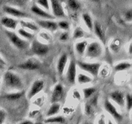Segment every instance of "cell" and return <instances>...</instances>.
I'll list each match as a JSON object with an SVG mask.
<instances>
[{
	"label": "cell",
	"mask_w": 132,
	"mask_h": 124,
	"mask_svg": "<svg viewBox=\"0 0 132 124\" xmlns=\"http://www.w3.org/2000/svg\"><path fill=\"white\" fill-rule=\"evenodd\" d=\"M6 112L3 110L0 109V124L3 123L5 121V118H6Z\"/></svg>",
	"instance_id": "obj_37"
},
{
	"label": "cell",
	"mask_w": 132,
	"mask_h": 124,
	"mask_svg": "<svg viewBox=\"0 0 132 124\" xmlns=\"http://www.w3.org/2000/svg\"><path fill=\"white\" fill-rule=\"evenodd\" d=\"M69 38V34L67 32L64 31V32L61 34L60 35V37H59V40L62 41H66L68 40Z\"/></svg>",
	"instance_id": "obj_36"
},
{
	"label": "cell",
	"mask_w": 132,
	"mask_h": 124,
	"mask_svg": "<svg viewBox=\"0 0 132 124\" xmlns=\"http://www.w3.org/2000/svg\"><path fill=\"white\" fill-rule=\"evenodd\" d=\"M94 106L92 104H90V103H87L85 105V112L86 113V114L88 115H92L94 114Z\"/></svg>",
	"instance_id": "obj_34"
},
{
	"label": "cell",
	"mask_w": 132,
	"mask_h": 124,
	"mask_svg": "<svg viewBox=\"0 0 132 124\" xmlns=\"http://www.w3.org/2000/svg\"><path fill=\"white\" fill-rule=\"evenodd\" d=\"M82 19L85 23V25L87 27L89 30L92 31L93 27H94V21H93V19L90 14H89L87 12L83 13L82 14Z\"/></svg>",
	"instance_id": "obj_21"
},
{
	"label": "cell",
	"mask_w": 132,
	"mask_h": 124,
	"mask_svg": "<svg viewBox=\"0 0 132 124\" xmlns=\"http://www.w3.org/2000/svg\"><path fill=\"white\" fill-rule=\"evenodd\" d=\"M67 6L72 11H78L81 7V4L78 0H67Z\"/></svg>",
	"instance_id": "obj_24"
},
{
	"label": "cell",
	"mask_w": 132,
	"mask_h": 124,
	"mask_svg": "<svg viewBox=\"0 0 132 124\" xmlns=\"http://www.w3.org/2000/svg\"><path fill=\"white\" fill-rule=\"evenodd\" d=\"M50 8L52 11L53 15L55 18H64L67 17L66 13L64 12L63 6L59 0H50Z\"/></svg>",
	"instance_id": "obj_6"
},
{
	"label": "cell",
	"mask_w": 132,
	"mask_h": 124,
	"mask_svg": "<svg viewBox=\"0 0 132 124\" xmlns=\"http://www.w3.org/2000/svg\"><path fill=\"white\" fill-rule=\"evenodd\" d=\"M129 54H131V44H130L129 46Z\"/></svg>",
	"instance_id": "obj_40"
},
{
	"label": "cell",
	"mask_w": 132,
	"mask_h": 124,
	"mask_svg": "<svg viewBox=\"0 0 132 124\" xmlns=\"http://www.w3.org/2000/svg\"><path fill=\"white\" fill-rule=\"evenodd\" d=\"M64 95V88L61 84H57L54 88V90L52 94V103H55V102H59L63 98Z\"/></svg>",
	"instance_id": "obj_15"
},
{
	"label": "cell",
	"mask_w": 132,
	"mask_h": 124,
	"mask_svg": "<svg viewBox=\"0 0 132 124\" xmlns=\"http://www.w3.org/2000/svg\"><path fill=\"white\" fill-rule=\"evenodd\" d=\"M58 27L61 28L62 30H64V31H67L70 28V23L67 21L62 20L57 23Z\"/></svg>",
	"instance_id": "obj_32"
},
{
	"label": "cell",
	"mask_w": 132,
	"mask_h": 124,
	"mask_svg": "<svg viewBox=\"0 0 132 124\" xmlns=\"http://www.w3.org/2000/svg\"><path fill=\"white\" fill-rule=\"evenodd\" d=\"M66 122V120L62 116H49L45 120V123H64Z\"/></svg>",
	"instance_id": "obj_22"
},
{
	"label": "cell",
	"mask_w": 132,
	"mask_h": 124,
	"mask_svg": "<svg viewBox=\"0 0 132 124\" xmlns=\"http://www.w3.org/2000/svg\"><path fill=\"white\" fill-rule=\"evenodd\" d=\"M21 123L25 124V123H33L32 121H30V120H24V121H23L22 122H21Z\"/></svg>",
	"instance_id": "obj_39"
},
{
	"label": "cell",
	"mask_w": 132,
	"mask_h": 124,
	"mask_svg": "<svg viewBox=\"0 0 132 124\" xmlns=\"http://www.w3.org/2000/svg\"><path fill=\"white\" fill-rule=\"evenodd\" d=\"M3 82L6 87L12 90H21L23 88V83L20 76L11 71L4 74Z\"/></svg>",
	"instance_id": "obj_1"
},
{
	"label": "cell",
	"mask_w": 132,
	"mask_h": 124,
	"mask_svg": "<svg viewBox=\"0 0 132 124\" xmlns=\"http://www.w3.org/2000/svg\"><path fill=\"white\" fill-rule=\"evenodd\" d=\"M76 67H77L76 61L73 59H71L66 74V78L67 81L71 85H73L76 81V72H77Z\"/></svg>",
	"instance_id": "obj_9"
},
{
	"label": "cell",
	"mask_w": 132,
	"mask_h": 124,
	"mask_svg": "<svg viewBox=\"0 0 132 124\" xmlns=\"http://www.w3.org/2000/svg\"><path fill=\"white\" fill-rule=\"evenodd\" d=\"M85 35L83 29L81 27H78L74 30L73 34V40H77V39L82 38Z\"/></svg>",
	"instance_id": "obj_31"
},
{
	"label": "cell",
	"mask_w": 132,
	"mask_h": 124,
	"mask_svg": "<svg viewBox=\"0 0 132 124\" xmlns=\"http://www.w3.org/2000/svg\"><path fill=\"white\" fill-rule=\"evenodd\" d=\"M0 64L3 65H4V66L6 65V62L5 61V60H4V59H3L1 56H0Z\"/></svg>",
	"instance_id": "obj_38"
},
{
	"label": "cell",
	"mask_w": 132,
	"mask_h": 124,
	"mask_svg": "<svg viewBox=\"0 0 132 124\" xmlns=\"http://www.w3.org/2000/svg\"><path fill=\"white\" fill-rule=\"evenodd\" d=\"M40 67H41L40 61L33 58L27 59L18 65V68L23 70H27V71H35L39 69Z\"/></svg>",
	"instance_id": "obj_8"
},
{
	"label": "cell",
	"mask_w": 132,
	"mask_h": 124,
	"mask_svg": "<svg viewBox=\"0 0 132 124\" xmlns=\"http://www.w3.org/2000/svg\"><path fill=\"white\" fill-rule=\"evenodd\" d=\"M33 1H36V0H33Z\"/></svg>",
	"instance_id": "obj_45"
},
{
	"label": "cell",
	"mask_w": 132,
	"mask_h": 124,
	"mask_svg": "<svg viewBox=\"0 0 132 124\" xmlns=\"http://www.w3.org/2000/svg\"><path fill=\"white\" fill-rule=\"evenodd\" d=\"M76 64L79 67L80 69L88 72L94 78L97 77L101 67V64L100 63H88L82 61H77Z\"/></svg>",
	"instance_id": "obj_2"
},
{
	"label": "cell",
	"mask_w": 132,
	"mask_h": 124,
	"mask_svg": "<svg viewBox=\"0 0 132 124\" xmlns=\"http://www.w3.org/2000/svg\"><path fill=\"white\" fill-rule=\"evenodd\" d=\"M104 107L106 111L108 112L115 120L119 122L122 120V116L117 111L114 105L110 101L109 99H106L104 100Z\"/></svg>",
	"instance_id": "obj_7"
},
{
	"label": "cell",
	"mask_w": 132,
	"mask_h": 124,
	"mask_svg": "<svg viewBox=\"0 0 132 124\" xmlns=\"http://www.w3.org/2000/svg\"><path fill=\"white\" fill-rule=\"evenodd\" d=\"M19 24L23 28H28V29L30 30L34 31V32L38 31L39 28L37 25L33 23H31V22L27 21L20 20L19 21Z\"/></svg>",
	"instance_id": "obj_23"
},
{
	"label": "cell",
	"mask_w": 132,
	"mask_h": 124,
	"mask_svg": "<svg viewBox=\"0 0 132 124\" xmlns=\"http://www.w3.org/2000/svg\"><path fill=\"white\" fill-rule=\"evenodd\" d=\"M31 51L39 56H45L48 52L49 47L46 44L43 43L37 40H34L31 43Z\"/></svg>",
	"instance_id": "obj_5"
},
{
	"label": "cell",
	"mask_w": 132,
	"mask_h": 124,
	"mask_svg": "<svg viewBox=\"0 0 132 124\" xmlns=\"http://www.w3.org/2000/svg\"><path fill=\"white\" fill-rule=\"evenodd\" d=\"M0 85H1V75H0Z\"/></svg>",
	"instance_id": "obj_44"
},
{
	"label": "cell",
	"mask_w": 132,
	"mask_h": 124,
	"mask_svg": "<svg viewBox=\"0 0 132 124\" xmlns=\"http://www.w3.org/2000/svg\"><path fill=\"white\" fill-rule=\"evenodd\" d=\"M67 62H68V55L66 53H64L59 58L57 64V71L59 76H61L64 74Z\"/></svg>",
	"instance_id": "obj_18"
},
{
	"label": "cell",
	"mask_w": 132,
	"mask_h": 124,
	"mask_svg": "<svg viewBox=\"0 0 132 124\" xmlns=\"http://www.w3.org/2000/svg\"><path fill=\"white\" fill-rule=\"evenodd\" d=\"M18 32L19 36H21V37H23V38L26 39V40H33L34 37V35L33 34H32L31 32H28V31L24 30L23 28H19Z\"/></svg>",
	"instance_id": "obj_28"
},
{
	"label": "cell",
	"mask_w": 132,
	"mask_h": 124,
	"mask_svg": "<svg viewBox=\"0 0 132 124\" xmlns=\"http://www.w3.org/2000/svg\"><path fill=\"white\" fill-rule=\"evenodd\" d=\"M61 109V105L59 102H55V103H52L50 107H49L48 110L46 112V116L47 117L49 116H52L54 115L57 114L58 112L60 111Z\"/></svg>",
	"instance_id": "obj_19"
},
{
	"label": "cell",
	"mask_w": 132,
	"mask_h": 124,
	"mask_svg": "<svg viewBox=\"0 0 132 124\" xmlns=\"http://www.w3.org/2000/svg\"><path fill=\"white\" fill-rule=\"evenodd\" d=\"M88 1H94V2H99L100 0H88Z\"/></svg>",
	"instance_id": "obj_42"
},
{
	"label": "cell",
	"mask_w": 132,
	"mask_h": 124,
	"mask_svg": "<svg viewBox=\"0 0 132 124\" xmlns=\"http://www.w3.org/2000/svg\"><path fill=\"white\" fill-rule=\"evenodd\" d=\"M125 18L126 21L128 22H131L132 20V11L131 9L127 10L125 14Z\"/></svg>",
	"instance_id": "obj_35"
},
{
	"label": "cell",
	"mask_w": 132,
	"mask_h": 124,
	"mask_svg": "<svg viewBox=\"0 0 132 124\" xmlns=\"http://www.w3.org/2000/svg\"><path fill=\"white\" fill-rule=\"evenodd\" d=\"M24 92L23 90H19V91L16 92H12L6 94L5 96H4V98L5 99H8V100L15 101L21 98Z\"/></svg>",
	"instance_id": "obj_26"
},
{
	"label": "cell",
	"mask_w": 132,
	"mask_h": 124,
	"mask_svg": "<svg viewBox=\"0 0 132 124\" xmlns=\"http://www.w3.org/2000/svg\"><path fill=\"white\" fill-rule=\"evenodd\" d=\"M44 87H45V82L43 80H37L34 81L27 94L28 99H31L33 97L37 95L44 89Z\"/></svg>",
	"instance_id": "obj_10"
},
{
	"label": "cell",
	"mask_w": 132,
	"mask_h": 124,
	"mask_svg": "<svg viewBox=\"0 0 132 124\" xmlns=\"http://www.w3.org/2000/svg\"><path fill=\"white\" fill-rule=\"evenodd\" d=\"M36 23L41 28H45L47 30L54 32L58 28L57 23L54 21V19H41L36 20Z\"/></svg>",
	"instance_id": "obj_12"
},
{
	"label": "cell",
	"mask_w": 132,
	"mask_h": 124,
	"mask_svg": "<svg viewBox=\"0 0 132 124\" xmlns=\"http://www.w3.org/2000/svg\"><path fill=\"white\" fill-rule=\"evenodd\" d=\"M19 20L14 18H10V17L5 16L1 18V23L4 27L7 29L15 30L18 24H19Z\"/></svg>",
	"instance_id": "obj_17"
},
{
	"label": "cell",
	"mask_w": 132,
	"mask_h": 124,
	"mask_svg": "<svg viewBox=\"0 0 132 124\" xmlns=\"http://www.w3.org/2000/svg\"><path fill=\"white\" fill-rule=\"evenodd\" d=\"M110 99L117 103L121 107H125V96L122 92L120 90H115L111 92Z\"/></svg>",
	"instance_id": "obj_16"
},
{
	"label": "cell",
	"mask_w": 132,
	"mask_h": 124,
	"mask_svg": "<svg viewBox=\"0 0 132 124\" xmlns=\"http://www.w3.org/2000/svg\"><path fill=\"white\" fill-rule=\"evenodd\" d=\"M30 10L34 14L37 16L42 18V19H55V17L53 14H50L48 11L45 10L43 8L37 5V4H34L30 8Z\"/></svg>",
	"instance_id": "obj_11"
},
{
	"label": "cell",
	"mask_w": 132,
	"mask_h": 124,
	"mask_svg": "<svg viewBox=\"0 0 132 124\" xmlns=\"http://www.w3.org/2000/svg\"><path fill=\"white\" fill-rule=\"evenodd\" d=\"M131 67V63L127 61H122L118 63L114 67V71L116 72H121V71H126L130 69Z\"/></svg>",
	"instance_id": "obj_25"
},
{
	"label": "cell",
	"mask_w": 132,
	"mask_h": 124,
	"mask_svg": "<svg viewBox=\"0 0 132 124\" xmlns=\"http://www.w3.org/2000/svg\"><path fill=\"white\" fill-rule=\"evenodd\" d=\"M4 67V65H3L0 64V69H1V68H3V67Z\"/></svg>",
	"instance_id": "obj_43"
},
{
	"label": "cell",
	"mask_w": 132,
	"mask_h": 124,
	"mask_svg": "<svg viewBox=\"0 0 132 124\" xmlns=\"http://www.w3.org/2000/svg\"><path fill=\"white\" fill-rule=\"evenodd\" d=\"M125 105H126L128 111H131L132 107V97L130 94H127V95L125 96Z\"/></svg>",
	"instance_id": "obj_33"
},
{
	"label": "cell",
	"mask_w": 132,
	"mask_h": 124,
	"mask_svg": "<svg viewBox=\"0 0 132 124\" xmlns=\"http://www.w3.org/2000/svg\"><path fill=\"white\" fill-rule=\"evenodd\" d=\"M36 4L45 9L46 11H50V3L49 0H36Z\"/></svg>",
	"instance_id": "obj_30"
},
{
	"label": "cell",
	"mask_w": 132,
	"mask_h": 124,
	"mask_svg": "<svg viewBox=\"0 0 132 124\" xmlns=\"http://www.w3.org/2000/svg\"><path fill=\"white\" fill-rule=\"evenodd\" d=\"M18 1H19L20 3H26L27 1H28V0H18Z\"/></svg>",
	"instance_id": "obj_41"
},
{
	"label": "cell",
	"mask_w": 132,
	"mask_h": 124,
	"mask_svg": "<svg viewBox=\"0 0 132 124\" xmlns=\"http://www.w3.org/2000/svg\"><path fill=\"white\" fill-rule=\"evenodd\" d=\"M5 34L13 45L20 50H25L28 49L30 44L27 40L21 38L17 34L9 30H5Z\"/></svg>",
	"instance_id": "obj_3"
},
{
	"label": "cell",
	"mask_w": 132,
	"mask_h": 124,
	"mask_svg": "<svg viewBox=\"0 0 132 124\" xmlns=\"http://www.w3.org/2000/svg\"><path fill=\"white\" fill-rule=\"evenodd\" d=\"M87 41H81L79 42L76 43L75 45V49L76 51L79 55L83 56L85 54L86 47H87Z\"/></svg>",
	"instance_id": "obj_20"
},
{
	"label": "cell",
	"mask_w": 132,
	"mask_h": 124,
	"mask_svg": "<svg viewBox=\"0 0 132 124\" xmlns=\"http://www.w3.org/2000/svg\"><path fill=\"white\" fill-rule=\"evenodd\" d=\"M82 92H83L84 98L85 99H89L93 94L96 92V89L95 87H93L85 88V89H82Z\"/></svg>",
	"instance_id": "obj_29"
},
{
	"label": "cell",
	"mask_w": 132,
	"mask_h": 124,
	"mask_svg": "<svg viewBox=\"0 0 132 124\" xmlns=\"http://www.w3.org/2000/svg\"><path fill=\"white\" fill-rule=\"evenodd\" d=\"M103 49L101 44L97 41H93L87 45L85 55L90 59H95L99 58L103 54Z\"/></svg>",
	"instance_id": "obj_4"
},
{
	"label": "cell",
	"mask_w": 132,
	"mask_h": 124,
	"mask_svg": "<svg viewBox=\"0 0 132 124\" xmlns=\"http://www.w3.org/2000/svg\"><path fill=\"white\" fill-rule=\"evenodd\" d=\"M3 10L6 14L10 15L12 17L18 18H28V15L24 12L17 9V8L13 7L10 6H4Z\"/></svg>",
	"instance_id": "obj_13"
},
{
	"label": "cell",
	"mask_w": 132,
	"mask_h": 124,
	"mask_svg": "<svg viewBox=\"0 0 132 124\" xmlns=\"http://www.w3.org/2000/svg\"><path fill=\"white\" fill-rule=\"evenodd\" d=\"M77 82L79 84H81V85H82V84L88 83H90L92 81V78L90 76L82 73L79 74L77 77Z\"/></svg>",
	"instance_id": "obj_27"
},
{
	"label": "cell",
	"mask_w": 132,
	"mask_h": 124,
	"mask_svg": "<svg viewBox=\"0 0 132 124\" xmlns=\"http://www.w3.org/2000/svg\"><path fill=\"white\" fill-rule=\"evenodd\" d=\"M93 30L94 33L96 35L97 37L101 41L103 44H105L106 41V32L104 29L103 28V26L99 22L95 21L94 22V27H93Z\"/></svg>",
	"instance_id": "obj_14"
}]
</instances>
